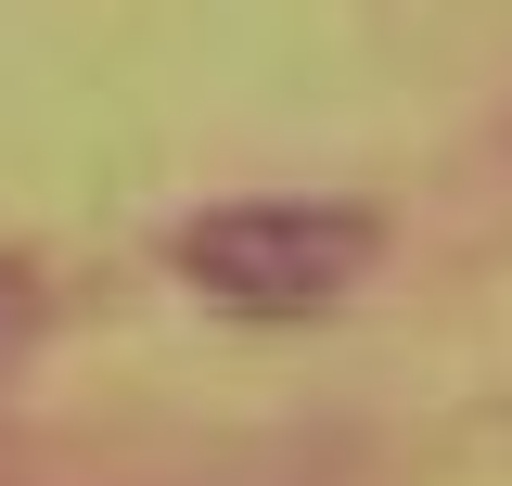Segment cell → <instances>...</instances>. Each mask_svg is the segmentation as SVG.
Instances as JSON below:
<instances>
[{"mask_svg": "<svg viewBox=\"0 0 512 486\" xmlns=\"http://www.w3.org/2000/svg\"><path fill=\"white\" fill-rule=\"evenodd\" d=\"M384 218L372 205H308V192H256V205H205L167 231V269H180L205 307L231 320H320L372 282Z\"/></svg>", "mask_w": 512, "mask_h": 486, "instance_id": "1", "label": "cell"}, {"mask_svg": "<svg viewBox=\"0 0 512 486\" xmlns=\"http://www.w3.org/2000/svg\"><path fill=\"white\" fill-rule=\"evenodd\" d=\"M26 333H39V269H26V256H0V359H13Z\"/></svg>", "mask_w": 512, "mask_h": 486, "instance_id": "2", "label": "cell"}]
</instances>
